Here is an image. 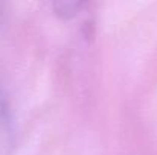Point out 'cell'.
<instances>
[{
	"mask_svg": "<svg viewBox=\"0 0 157 155\" xmlns=\"http://www.w3.org/2000/svg\"><path fill=\"white\" fill-rule=\"evenodd\" d=\"M15 131L9 106L0 91V155H12L15 146Z\"/></svg>",
	"mask_w": 157,
	"mask_h": 155,
	"instance_id": "cell-1",
	"label": "cell"
},
{
	"mask_svg": "<svg viewBox=\"0 0 157 155\" xmlns=\"http://www.w3.org/2000/svg\"><path fill=\"white\" fill-rule=\"evenodd\" d=\"M82 6H84V3H78V2H59V3H53V9L56 11V14H61L64 18L75 17Z\"/></svg>",
	"mask_w": 157,
	"mask_h": 155,
	"instance_id": "cell-2",
	"label": "cell"
}]
</instances>
